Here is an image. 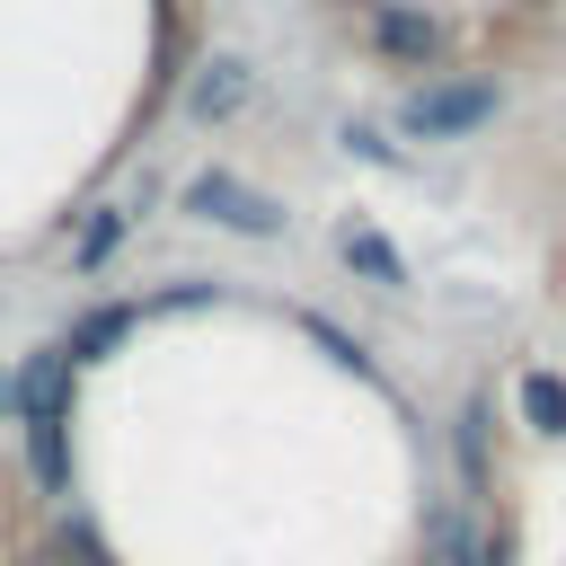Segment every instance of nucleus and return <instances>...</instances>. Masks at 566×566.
Listing matches in <instances>:
<instances>
[{
	"label": "nucleus",
	"instance_id": "1",
	"mask_svg": "<svg viewBox=\"0 0 566 566\" xmlns=\"http://www.w3.org/2000/svg\"><path fill=\"white\" fill-rule=\"evenodd\" d=\"M186 212H203V221H221V230H248V239H274V230H283V212H274L265 195H248L239 177H221V168L186 186Z\"/></svg>",
	"mask_w": 566,
	"mask_h": 566
},
{
	"label": "nucleus",
	"instance_id": "6",
	"mask_svg": "<svg viewBox=\"0 0 566 566\" xmlns=\"http://www.w3.org/2000/svg\"><path fill=\"white\" fill-rule=\"evenodd\" d=\"M345 265L371 274V283H407V265H398V248H389L380 230H345Z\"/></svg>",
	"mask_w": 566,
	"mask_h": 566
},
{
	"label": "nucleus",
	"instance_id": "8",
	"mask_svg": "<svg viewBox=\"0 0 566 566\" xmlns=\"http://www.w3.org/2000/svg\"><path fill=\"white\" fill-rule=\"evenodd\" d=\"M106 345H124V310H97V318H80V336H71L62 354H71V363H97Z\"/></svg>",
	"mask_w": 566,
	"mask_h": 566
},
{
	"label": "nucleus",
	"instance_id": "3",
	"mask_svg": "<svg viewBox=\"0 0 566 566\" xmlns=\"http://www.w3.org/2000/svg\"><path fill=\"white\" fill-rule=\"evenodd\" d=\"M62 371H71V354H35V363L18 371V398H27V424H62Z\"/></svg>",
	"mask_w": 566,
	"mask_h": 566
},
{
	"label": "nucleus",
	"instance_id": "2",
	"mask_svg": "<svg viewBox=\"0 0 566 566\" xmlns=\"http://www.w3.org/2000/svg\"><path fill=\"white\" fill-rule=\"evenodd\" d=\"M495 115V88H416L407 97V133H424V142H442V133H469V124H486Z\"/></svg>",
	"mask_w": 566,
	"mask_h": 566
},
{
	"label": "nucleus",
	"instance_id": "7",
	"mask_svg": "<svg viewBox=\"0 0 566 566\" xmlns=\"http://www.w3.org/2000/svg\"><path fill=\"white\" fill-rule=\"evenodd\" d=\"M522 416H531V433H566V380L557 371H531L522 380Z\"/></svg>",
	"mask_w": 566,
	"mask_h": 566
},
{
	"label": "nucleus",
	"instance_id": "5",
	"mask_svg": "<svg viewBox=\"0 0 566 566\" xmlns=\"http://www.w3.org/2000/svg\"><path fill=\"white\" fill-rule=\"evenodd\" d=\"M239 97H248V62H203V80H195L186 106H195V115H230Z\"/></svg>",
	"mask_w": 566,
	"mask_h": 566
},
{
	"label": "nucleus",
	"instance_id": "9",
	"mask_svg": "<svg viewBox=\"0 0 566 566\" xmlns=\"http://www.w3.org/2000/svg\"><path fill=\"white\" fill-rule=\"evenodd\" d=\"M115 239H124V221H115V212H97V221H88V239H80V265H106V256H115Z\"/></svg>",
	"mask_w": 566,
	"mask_h": 566
},
{
	"label": "nucleus",
	"instance_id": "4",
	"mask_svg": "<svg viewBox=\"0 0 566 566\" xmlns=\"http://www.w3.org/2000/svg\"><path fill=\"white\" fill-rule=\"evenodd\" d=\"M371 35H380L398 62H424V53H433V18H416V9H380Z\"/></svg>",
	"mask_w": 566,
	"mask_h": 566
}]
</instances>
